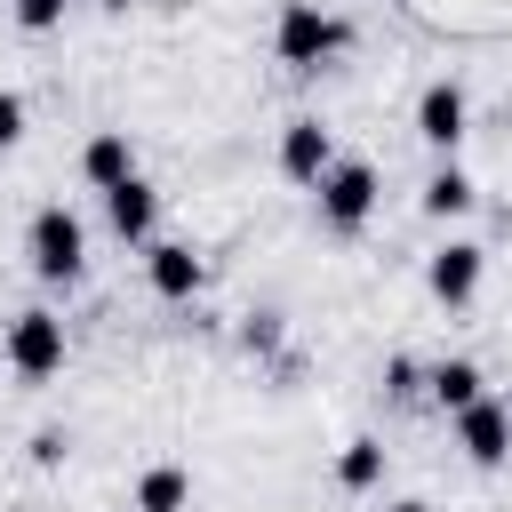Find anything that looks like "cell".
Wrapping results in <instances>:
<instances>
[{
	"instance_id": "obj_1",
	"label": "cell",
	"mask_w": 512,
	"mask_h": 512,
	"mask_svg": "<svg viewBox=\"0 0 512 512\" xmlns=\"http://www.w3.org/2000/svg\"><path fill=\"white\" fill-rule=\"evenodd\" d=\"M344 40H352V24H344V16H328L320 0H280L272 56H280L288 72H320V64H336V56H344Z\"/></svg>"
},
{
	"instance_id": "obj_2",
	"label": "cell",
	"mask_w": 512,
	"mask_h": 512,
	"mask_svg": "<svg viewBox=\"0 0 512 512\" xmlns=\"http://www.w3.org/2000/svg\"><path fill=\"white\" fill-rule=\"evenodd\" d=\"M24 256H32V272H40L48 288H72V280L88 272V224H80L64 200H48V208L24 224Z\"/></svg>"
},
{
	"instance_id": "obj_3",
	"label": "cell",
	"mask_w": 512,
	"mask_h": 512,
	"mask_svg": "<svg viewBox=\"0 0 512 512\" xmlns=\"http://www.w3.org/2000/svg\"><path fill=\"white\" fill-rule=\"evenodd\" d=\"M0 352H8V368L24 384H48V376H64V320L48 304H24L8 320V336H0Z\"/></svg>"
},
{
	"instance_id": "obj_4",
	"label": "cell",
	"mask_w": 512,
	"mask_h": 512,
	"mask_svg": "<svg viewBox=\"0 0 512 512\" xmlns=\"http://www.w3.org/2000/svg\"><path fill=\"white\" fill-rule=\"evenodd\" d=\"M312 200H320V224H328V232H360V224L376 216L384 184H376V168H368V160H336V168L312 184Z\"/></svg>"
},
{
	"instance_id": "obj_5",
	"label": "cell",
	"mask_w": 512,
	"mask_h": 512,
	"mask_svg": "<svg viewBox=\"0 0 512 512\" xmlns=\"http://www.w3.org/2000/svg\"><path fill=\"white\" fill-rule=\"evenodd\" d=\"M480 272H488V248L480 240H440L432 248V264H424V288H432V304H472L480 296Z\"/></svg>"
},
{
	"instance_id": "obj_6",
	"label": "cell",
	"mask_w": 512,
	"mask_h": 512,
	"mask_svg": "<svg viewBox=\"0 0 512 512\" xmlns=\"http://www.w3.org/2000/svg\"><path fill=\"white\" fill-rule=\"evenodd\" d=\"M336 168V136L320 128V112H296L288 128H280V176L288 184H320Z\"/></svg>"
},
{
	"instance_id": "obj_7",
	"label": "cell",
	"mask_w": 512,
	"mask_h": 512,
	"mask_svg": "<svg viewBox=\"0 0 512 512\" xmlns=\"http://www.w3.org/2000/svg\"><path fill=\"white\" fill-rule=\"evenodd\" d=\"M456 448H464L480 472L512 464V408H504V400H472V408L456 416Z\"/></svg>"
},
{
	"instance_id": "obj_8",
	"label": "cell",
	"mask_w": 512,
	"mask_h": 512,
	"mask_svg": "<svg viewBox=\"0 0 512 512\" xmlns=\"http://www.w3.org/2000/svg\"><path fill=\"white\" fill-rule=\"evenodd\" d=\"M464 128H472L464 88H456V80H432V88L416 96V136H424L432 152H456V144H464Z\"/></svg>"
},
{
	"instance_id": "obj_9",
	"label": "cell",
	"mask_w": 512,
	"mask_h": 512,
	"mask_svg": "<svg viewBox=\"0 0 512 512\" xmlns=\"http://www.w3.org/2000/svg\"><path fill=\"white\" fill-rule=\"evenodd\" d=\"M144 280H152V296L192 304V296H200V280H208V264H200L184 240H152V248H144Z\"/></svg>"
},
{
	"instance_id": "obj_10",
	"label": "cell",
	"mask_w": 512,
	"mask_h": 512,
	"mask_svg": "<svg viewBox=\"0 0 512 512\" xmlns=\"http://www.w3.org/2000/svg\"><path fill=\"white\" fill-rule=\"evenodd\" d=\"M104 224H112L120 240H136V248H152V224H160V192H152L144 176H128V184H112V192H104Z\"/></svg>"
},
{
	"instance_id": "obj_11",
	"label": "cell",
	"mask_w": 512,
	"mask_h": 512,
	"mask_svg": "<svg viewBox=\"0 0 512 512\" xmlns=\"http://www.w3.org/2000/svg\"><path fill=\"white\" fill-rule=\"evenodd\" d=\"M80 176H88L96 192L128 184V176H136V144H128V128H96V136L80 144Z\"/></svg>"
},
{
	"instance_id": "obj_12",
	"label": "cell",
	"mask_w": 512,
	"mask_h": 512,
	"mask_svg": "<svg viewBox=\"0 0 512 512\" xmlns=\"http://www.w3.org/2000/svg\"><path fill=\"white\" fill-rule=\"evenodd\" d=\"M192 504V472L184 464H144L136 472V512H184Z\"/></svg>"
},
{
	"instance_id": "obj_13",
	"label": "cell",
	"mask_w": 512,
	"mask_h": 512,
	"mask_svg": "<svg viewBox=\"0 0 512 512\" xmlns=\"http://www.w3.org/2000/svg\"><path fill=\"white\" fill-rule=\"evenodd\" d=\"M424 384H432V400H440V408H448V416H464V408H472V400H488V376H480V368H472V360H440V368H432V376H424Z\"/></svg>"
},
{
	"instance_id": "obj_14",
	"label": "cell",
	"mask_w": 512,
	"mask_h": 512,
	"mask_svg": "<svg viewBox=\"0 0 512 512\" xmlns=\"http://www.w3.org/2000/svg\"><path fill=\"white\" fill-rule=\"evenodd\" d=\"M336 488H352V496H368V488H384V440H368V432H352V440H344V456H336Z\"/></svg>"
},
{
	"instance_id": "obj_15",
	"label": "cell",
	"mask_w": 512,
	"mask_h": 512,
	"mask_svg": "<svg viewBox=\"0 0 512 512\" xmlns=\"http://www.w3.org/2000/svg\"><path fill=\"white\" fill-rule=\"evenodd\" d=\"M472 200H480V192H472V176H464V168H456V160H448V168H432V176H424V216H440V224H448V216H464V208H472Z\"/></svg>"
},
{
	"instance_id": "obj_16",
	"label": "cell",
	"mask_w": 512,
	"mask_h": 512,
	"mask_svg": "<svg viewBox=\"0 0 512 512\" xmlns=\"http://www.w3.org/2000/svg\"><path fill=\"white\" fill-rule=\"evenodd\" d=\"M8 16H16L24 32H56V24H64V0H8Z\"/></svg>"
},
{
	"instance_id": "obj_17",
	"label": "cell",
	"mask_w": 512,
	"mask_h": 512,
	"mask_svg": "<svg viewBox=\"0 0 512 512\" xmlns=\"http://www.w3.org/2000/svg\"><path fill=\"white\" fill-rule=\"evenodd\" d=\"M16 144H24V96L0 88V152H16Z\"/></svg>"
},
{
	"instance_id": "obj_18",
	"label": "cell",
	"mask_w": 512,
	"mask_h": 512,
	"mask_svg": "<svg viewBox=\"0 0 512 512\" xmlns=\"http://www.w3.org/2000/svg\"><path fill=\"white\" fill-rule=\"evenodd\" d=\"M384 392L408 400V392H416V360H392V368H384Z\"/></svg>"
},
{
	"instance_id": "obj_19",
	"label": "cell",
	"mask_w": 512,
	"mask_h": 512,
	"mask_svg": "<svg viewBox=\"0 0 512 512\" xmlns=\"http://www.w3.org/2000/svg\"><path fill=\"white\" fill-rule=\"evenodd\" d=\"M32 464H64V432H40L32 440Z\"/></svg>"
},
{
	"instance_id": "obj_20",
	"label": "cell",
	"mask_w": 512,
	"mask_h": 512,
	"mask_svg": "<svg viewBox=\"0 0 512 512\" xmlns=\"http://www.w3.org/2000/svg\"><path fill=\"white\" fill-rule=\"evenodd\" d=\"M384 512H432V504H416V496H392V504H384Z\"/></svg>"
}]
</instances>
